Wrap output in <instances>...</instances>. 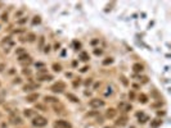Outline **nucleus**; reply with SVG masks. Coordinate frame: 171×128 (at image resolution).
<instances>
[{
	"label": "nucleus",
	"instance_id": "f257e3e1",
	"mask_svg": "<svg viewBox=\"0 0 171 128\" xmlns=\"http://www.w3.org/2000/svg\"><path fill=\"white\" fill-rule=\"evenodd\" d=\"M32 124H34L35 127H45V126L48 124V119H46V118H44V117L37 115L36 118H34Z\"/></svg>",
	"mask_w": 171,
	"mask_h": 128
},
{
	"label": "nucleus",
	"instance_id": "f03ea898",
	"mask_svg": "<svg viewBox=\"0 0 171 128\" xmlns=\"http://www.w3.org/2000/svg\"><path fill=\"white\" fill-rule=\"evenodd\" d=\"M89 105L91 108H95V109H99V108H102V106H104V101L100 99H93V100H90V103Z\"/></svg>",
	"mask_w": 171,
	"mask_h": 128
},
{
	"label": "nucleus",
	"instance_id": "7ed1b4c3",
	"mask_svg": "<svg viewBox=\"0 0 171 128\" xmlns=\"http://www.w3.org/2000/svg\"><path fill=\"white\" fill-rule=\"evenodd\" d=\"M66 88V85L64 83H63V82H58V83H54L53 86H52V87H50V90L53 91V92H62V91L63 90H64Z\"/></svg>",
	"mask_w": 171,
	"mask_h": 128
},
{
	"label": "nucleus",
	"instance_id": "20e7f679",
	"mask_svg": "<svg viewBox=\"0 0 171 128\" xmlns=\"http://www.w3.org/2000/svg\"><path fill=\"white\" fill-rule=\"evenodd\" d=\"M54 128H72V126L67 120H57L54 123Z\"/></svg>",
	"mask_w": 171,
	"mask_h": 128
},
{
	"label": "nucleus",
	"instance_id": "39448f33",
	"mask_svg": "<svg viewBox=\"0 0 171 128\" xmlns=\"http://www.w3.org/2000/svg\"><path fill=\"white\" fill-rule=\"evenodd\" d=\"M37 99H39V94H30L26 96V101H28V103H34Z\"/></svg>",
	"mask_w": 171,
	"mask_h": 128
},
{
	"label": "nucleus",
	"instance_id": "423d86ee",
	"mask_svg": "<svg viewBox=\"0 0 171 128\" xmlns=\"http://www.w3.org/2000/svg\"><path fill=\"white\" fill-rule=\"evenodd\" d=\"M126 123H127V118L126 117H120L118 119L116 120V126H120V127H122V126H125Z\"/></svg>",
	"mask_w": 171,
	"mask_h": 128
},
{
	"label": "nucleus",
	"instance_id": "0eeeda50",
	"mask_svg": "<svg viewBox=\"0 0 171 128\" xmlns=\"http://www.w3.org/2000/svg\"><path fill=\"white\" fill-rule=\"evenodd\" d=\"M10 123H13V124H21L22 119L18 115H10Z\"/></svg>",
	"mask_w": 171,
	"mask_h": 128
},
{
	"label": "nucleus",
	"instance_id": "6e6552de",
	"mask_svg": "<svg viewBox=\"0 0 171 128\" xmlns=\"http://www.w3.org/2000/svg\"><path fill=\"white\" fill-rule=\"evenodd\" d=\"M44 100H45V103H52V104L58 103V99H57V97H54V96H45Z\"/></svg>",
	"mask_w": 171,
	"mask_h": 128
},
{
	"label": "nucleus",
	"instance_id": "1a4fd4ad",
	"mask_svg": "<svg viewBox=\"0 0 171 128\" xmlns=\"http://www.w3.org/2000/svg\"><path fill=\"white\" fill-rule=\"evenodd\" d=\"M133 71H134L135 73L142 72V71H143V65H142V64H139V63H135L134 65H133Z\"/></svg>",
	"mask_w": 171,
	"mask_h": 128
},
{
	"label": "nucleus",
	"instance_id": "9d476101",
	"mask_svg": "<svg viewBox=\"0 0 171 128\" xmlns=\"http://www.w3.org/2000/svg\"><path fill=\"white\" fill-rule=\"evenodd\" d=\"M66 96H67V99H68V100H71L72 103H79L80 101L79 97H77V96H75L73 94H67Z\"/></svg>",
	"mask_w": 171,
	"mask_h": 128
},
{
	"label": "nucleus",
	"instance_id": "9b49d317",
	"mask_svg": "<svg viewBox=\"0 0 171 128\" xmlns=\"http://www.w3.org/2000/svg\"><path fill=\"white\" fill-rule=\"evenodd\" d=\"M106 115H107V118H113L116 115V110H115V109H108L107 113H106Z\"/></svg>",
	"mask_w": 171,
	"mask_h": 128
},
{
	"label": "nucleus",
	"instance_id": "f8f14e48",
	"mask_svg": "<svg viewBox=\"0 0 171 128\" xmlns=\"http://www.w3.org/2000/svg\"><path fill=\"white\" fill-rule=\"evenodd\" d=\"M37 87V85H26V86H23V91H31L32 88H36Z\"/></svg>",
	"mask_w": 171,
	"mask_h": 128
},
{
	"label": "nucleus",
	"instance_id": "ddd939ff",
	"mask_svg": "<svg viewBox=\"0 0 171 128\" xmlns=\"http://www.w3.org/2000/svg\"><path fill=\"white\" fill-rule=\"evenodd\" d=\"M139 101L143 103V104H145L148 101V97H147V95H144V94H140L139 95Z\"/></svg>",
	"mask_w": 171,
	"mask_h": 128
},
{
	"label": "nucleus",
	"instance_id": "4468645a",
	"mask_svg": "<svg viewBox=\"0 0 171 128\" xmlns=\"http://www.w3.org/2000/svg\"><path fill=\"white\" fill-rule=\"evenodd\" d=\"M161 123H162V120L161 119H154L152 123H151V126L153 127V128H157L158 126H161Z\"/></svg>",
	"mask_w": 171,
	"mask_h": 128
},
{
	"label": "nucleus",
	"instance_id": "2eb2a0df",
	"mask_svg": "<svg viewBox=\"0 0 171 128\" xmlns=\"http://www.w3.org/2000/svg\"><path fill=\"white\" fill-rule=\"evenodd\" d=\"M39 80L40 81H50V80H53V77L49 76V74H46V76H40Z\"/></svg>",
	"mask_w": 171,
	"mask_h": 128
},
{
	"label": "nucleus",
	"instance_id": "dca6fc26",
	"mask_svg": "<svg viewBox=\"0 0 171 128\" xmlns=\"http://www.w3.org/2000/svg\"><path fill=\"white\" fill-rule=\"evenodd\" d=\"M35 39H36V36H35L34 33H28V35H27V40H28L30 42H32V41H35Z\"/></svg>",
	"mask_w": 171,
	"mask_h": 128
},
{
	"label": "nucleus",
	"instance_id": "f3484780",
	"mask_svg": "<svg viewBox=\"0 0 171 128\" xmlns=\"http://www.w3.org/2000/svg\"><path fill=\"white\" fill-rule=\"evenodd\" d=\"M53 69L55 71V72H61V71H62V67L59 65V64L55 63V64H53Z\"/></svg>",
	"mask_w": 171,
	"mask_h": 128
},
{
	"label": "nucleus",
	"instance_id": "a211bd4d",
	"mask_svg": "<svg viewBox=\"0 0 171 128\" xmlns=\"http://www.w3.org/2000/svg\"><path fill=\"white\" fill-rule=\"evenodd\" d=\"M32 114H34V112L31 110V109H26V110H25V115L26 117H31Z\"/></svg>",
	"mask_w": 171,
	"mask_h": 128
},
{
	"label": "nucleus",
	"instance_id": "6ab92c4d",
	"mask_svg": "<svg viewBox=\"0 0 171 128\" xmlns=\"http://www.w3.org/2000/svg\"><path fill=\"white\" fill-rule=\"evenodd\" d=\"M81 59H82V60H89L88 53H81Z\"/></svg>",
	"mask_w": 171,
	"mask_h": 128
},
{
	"label": "nucleus",
	"instance_id": "aec40b11",
	"mask_svg": "<svg viewBox=\"0 0 171 128\" xmlns=\"http://www.w3.org/2000/svg\"><path fill=\"white\" fill-rule=\"evenodd\" d=\"M112 62H113V59L108 58V59H106V60H103V64H104V65H108V64H111Z\"/></svg>",
	"mask_w": 171,
	"mask_h": 128
},
{
	"label": "nucleus",
	"instance_id": "412c9836",
	"mask_svg": "<svg viewBox=\"0 0 171 128\" xmlns=\"http://www.w3.org/2000/svg\"><path fill=\"white\" fill-rule=\"evenodd\" d=\"M121 82L124 83V86H127L129 85V82H127V80H126L125 76H121Z\"/></svg>",
	"mask_w": 171,
	"mask_h": 128
},
{
	"label": "nucleus",
	"instance_id": "4be33fe9",
	"mask_svg": "<svg viewBox=\"0 0 171 128\" xmlns=\"http://www.w3.org/2000/svg\"><path fill=\"white\" fill-rule=\"evenodd\" d=\"M94 53H95V55H100V54H102L103 51H102L100 49H99V50H98V49H95V50H94Z\"/></svg>",
	"mask_w": 171,
	"mask_h": 128
},
{
	"label": "nucleus",
	"instance_id": "5701e85b",
	"mask_svg": "<svg viewBox=\"0 0 171 128\" xmlns=\"http://www.w3.org/2000/svg\"><path fill=\"white\" fill-rule=\"evenodd\" d=\"M1 19L3 21H8V14H7V13H4V14L1 16Z\"/></svg>",
	"mask_w": 171,
	"mask_h": 128
},
{
	"label": "nucleus",
	"instance_id": "b1692460",
	"mask_svg": "<svg viewBox=\"0 0 171 128\" xmlns=\"http://www.w3.org/2000/svg\"><path fill=\"white\" fill-rule=\"evenodd\" d=\"M36 23H40V18L39 17H35V19H34V24H36Z\"/></svg>",
	"mask_w": 171,
	"mask_h": 128
},
{
	"label": "nucleus",
	"instance_id": "393cba45",
	"mask_svg": "<svg viewBox=\"0 0 171 128\" xmlns=\"http://www.w3.org/2000/svg\"><path fill=\"white\" fill-rule=\"evenodd\" d=\"M95 114H98V112H91V113H88L86 115H88V117H91V115H95Z\"/></svg>",
	"mask_w": 171,
	"mask_h": 128
},
{
	"label": "nucleus",
	"instance_id": "a878e982",
	"mask_svg": "<svg viewBox=\"0 0 171 128\" xmlns=\"http://www.w3.org/2000/svg\"><path fill=\"white\" fill-rule=\"evenodd\" d=\"M36 108L41 109V110H46V109H45V106H44V105H36Z\"/></svg>",
	"mask_w": 171,
	"mask_h": 128
},
{
	"label": "nucleus",
	"instance_id": "bb28decb",
	"mask_svg": "<svg viewBox=\"0 0 171 128\" xmlns=\"http://www.w3.org/2000/svg\"><path fill=\"white\" fill-rule=\"evenodd\" d=\"M23 74H31V71L30 69H23Z\"/></svg>",
	"mask_w": 171,
	"mask_h": 128
},
{
	"label": "nucleus",
	"instance_id": "cd10ccee",
	"mask_svg": "<svg viewBox=\"0 0 171 128\" xmlns=\"http://www.w3.org/2000/svg\"><path fill=\"white\" fill-rule=\"evenodd\" d=\"M79 85H80V80H79V81H75V82H73V86H75V87H76V86H79Z\"/></svg>",
	"mask_w": 171,
	"mask_h": 128
},
{
	"label": "nucleus",
	"instance_id": "c85d7f7f",
	"mask_svg": "<svg viewBox=\"0 0 171 128\" xmlns=\"http://www.w3.org/2000/svg\"><path fill=\"white\" fill-rule=\"evenodd\" d=\"M88 69H89V68H88V67H84V68H82V69H81V72H86Z\"/></svg>",
	"mask_w": 171,
	"mask_h": 128
},
{
	"label": "nucleus",
	"instance_id": "c756f323",
	"mask_svg": "<svg viewBox=\"0 0 171 128\" xmlns=\"http://www.w3.org/2000/svg\"><path fill=\"white\" fill-rule=\"evenodd\" d=\"M21 82V78H16V81H14V83H19Z\"/></svg>",
	"mask_w": 171,
	"mask_h": 128
},
{
	"label": "nucleus",
	"instance_id": "7c9ffc66",
	"mask_svg": "<svg viewBox=\"0 0 171 128\" xmlns=\"http://www.w3.org/2000/svg\"><path fill=\"white\" fill-rule=\"evenodd\" d=\"M40 73H46V69H45V68H43V69H40Z\"/></svg>",
	"mask_w": 171,
	"mask_h": 128
},
{
	"label": "nucleus",
	"instance_id": "2f4dec72",
	"mask_svg": "<svg viewBox=\"0 0 171 128\" xmlns=\"http://www.w3.org/2000/svg\"><path fill=\"white\" fill-rule=\"evenodd\" d=\"M25 22H26V19H19V21H18V23H25Z\"/></svg>",
	"mask_w": 171,
	"mask_h": 128
},
{
	"label": "nucleus",
	"instance_id": "473e14b6",
	"mask_svg": "<svg viewBox=\"0 0 171 128\" xmlns=\"http://www.w3.org/2000/svg\"><path fill=\"white\" fill-rule=\"evenodd\" d=\"M104 128H113V127H104Z\"/></svg>",
	"mask_w": 171,
	"mask_h": 128
}]
</instances>
